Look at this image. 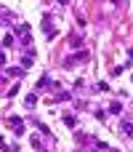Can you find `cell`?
<instances>
[{
  "mask_svg": "<svg viewBox=\"0 0 133 152\" xmlns=\"http://www.w3.org/2000/svg\"><path fill=\"white\" fill-rule=\"evenodd\" d=\"M85 59H88V53H85V51H77V53H72V56L64 59V67H75L77 61H85Z\"/></svg>",
  "mask_w": 133,
  "mask_h": 152,
  "instance_id": "obj_1",
  "label": "cell"
},
{
  "mask_svg": "<svg viewBox=\"0 0 133 152\" xmlns=\"http://www.w3.org/2000/svg\"><path fill=\"white\" fill-rule=\"evenodd\" d=\"M8 123H11V128H13V134H19V136L24 134V120H21V118L13 115V118H8Z\"/></svg>",
  "mask_w": 133,
  "mask_h": 152,
  "instance_id": "obj_2",
  "label": "cell"
},
{
  "mask_svg": "<svg viewBox=\"0 0 133 152\" xmlns=\"http://www.w3.org/2000/svg\"><path fill=\"white\" fill-rule=\"evenodd\" d=\"M48 86H51V77H48V75H43V77L37 80V91H43V88H48Z\"/></svg>",
  "mask_w": 133,
  "mask_h": 152,
  "instance_id": "obj_3",
  "label": "cell"
},
{
  "mask_svg": "<svg viewBox=\"0 0 133 152\" xmlns=\"http://www.w3.org/2000/svg\"><path fill=\"white\" fill-rule=\"evenodd\" d=\"M29 67H32V51H29V53L21 59V69H29Z\"/></svg>",
  "mask_w": 133,
  "mask_h": 152,
  "instance_id": "obj_4",
  "label": "cell"
},
{
  "mask_svg": "<svg viewBox=\"0 0 133 152\" xmlns=\"http://www.w3.org/2000/svg\"><path fill=\"white\" fill-rule=\"evenodd\" d=\"M109 112H112V115H120V112H123V104H120V102H112V104H109Z\"/></svg>",
  "mask_w": 133,
  "mask_h": 152,
  "instance_id": "obj_5",
  "label": "cell"
},
{
  "mask_svg": "<svg viewBox=\"0 0 133 152\" xmlns=\"http://www.w3.org/2000/svg\"><path fill=\"white\" fill-rule=\"evenodd\" d=\"M24 104H27V107H29V110H32V107H35V104H37V96H35V94H29V96H27V99H24Z\"/></svg>",
  "mask_w": 133,
  "mask_h": 152,
  "instance_id": "obj_6",
  "label": "cell"
},
{
  "mask_svg": "<svg viewBox=\"0 0 133 152\" xmlns=\"http://www.w3.org/2000/svg\"><path fill=\"white\" fill-rule=\"evenodd\" d=\"M123 134H128L133 139V123H123Z\"/></svg>",
  "mask_w": 133,
  "mask_h": 152,
  "instance_id": "obj_7",
  "label": "cell"
},
{
  "mask_svg": "<svg viewBox=\"0 0 133 152\" xmlns=\"http://www.w3.org/2000/svg\"><path fill=\"white\" fill-rule=\"evenodd\" d=\"M3 45H5V48H11V45H13V37H11V35H5V37H3Z\"/></svg>",
  "mask_w": 133,
  "mask_h": 152,
  "instance_id": "obj_8",
  "label": "cell"
},
{
  "mask_svg": "<svg viewBox=\"0 0 133 152\" xmlns=\"http://www.w3.org/2000/svg\"><path fill=\"white\" fill-rule=\"evenodd\" d=\"M8 75H24V69H21V67H11V69H8Z\"/></svg>",
  "mask_w": 133,
  "mask_h": 152,
  "instance_id": "obj_9",
  "label": "cell"
},
{
  "mask_svg": "<svg viewBox=\"0 0 133 152\" xmlns=\"http://www.w3.org/2000/svg\"><path fill=\"white\" fill-rule=\"evenodd\" d=\"M64 123H67L69 128H75V118H72V115H67V118H64Z\"/></svg>",
  "mask_w": 133,
  "mask_h": 152,
  "instance_id": "obj_10",
  "label": "cell"
},
{
  "mask_svg": "<svg viewBox=\"0 0 133 152\" xmlns=\"http://www.w3.org/2000/svg\"><path fill=\"white\" fill-rule=\"evenodd\" d=\"M5 67V53H0V69Z\"/></svg>",
  "mask_w": 133,
  "mask_h": 152,
  "instance_id": "obj_11",
  "label": "cell"
},
{
  "mask_svg": "<svg viewBox=\"0 0 133 152\" xmlns=\"http://www.w3.org/2000/svg\"><path fill=\"white\" fill-rule=\"evenodd\" d=\"M0 152H8V150H5V144H3V136H0Z\"/></svg>",
  "mask_w": 133,
  "mask_h": 152,
  "instance_id": "obj_12",
  "label": "cell"
},
{
  "mask_svg": "<svg viewBox=\"0 0 133 152\" xmlns=\"http://www.w3.org/2000/svg\"><path fill=\"white\" fill-rule=\"evenodd\" d=\"M56 3H59V5H67V3H69V0H56Z\"/></svg>",
  "mask_w": 133,
  "mask_h": 152,
  "instance_id": "obj_13",
  "label": "cell"
},
{
  "mask_svg": "<svg viewBox=\"0 0 133 152\" xmlns=\"http://www.w3.org/2000/svg\"><path fill=\"white\" fill-rule=\"evenodd\" d=\"M112 3H120V0H112Z\"/></svg>",
  "mask_w": 133,
  "mask_h": 152,
  "instance_id": "obj_14",
  "label": "cell"
}]
</instances>
